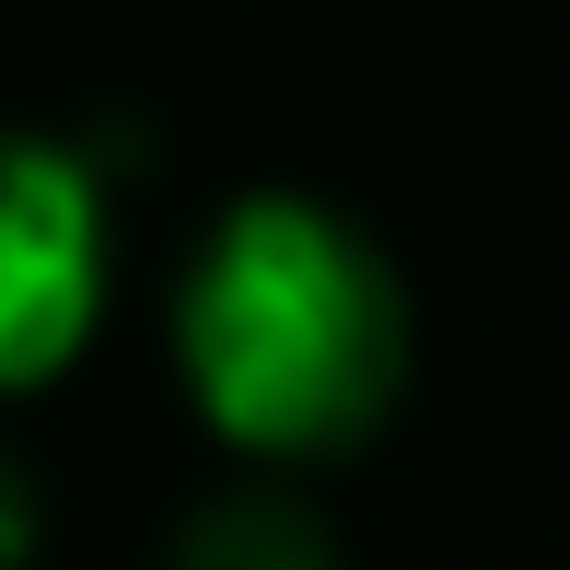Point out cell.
Segmentation results:
<instances>
[{
    "mask_svg": "<svg viewBox=\"0 0 570 570\" xmlns=\"http://www.w3.org/2000/svg\"><path fill=\"white\" fill-rule=\"evenodd\" d=\"M164 570H338V535L279 478H245V489H210V501L175 524Z\"/></svg>",
    "mask_w": 570,
    "mask_h": 570,
    "instance_id": "3957f363",
    "label": "cell"
},
{
    "mask_svg": "<svg viewBox=\"0 0 570 570\" xmlns=\"http://www.w3.org/2000/svg\"><path fill=\"white\" fill-rule=\"evenodd\" d=\"M106 315V187L70 140L0 151V384L36 396Z\"/></svg>",
    "mask_w": 570,
    "mask_h": 570,
    "instance_id": "7a4b0ae2",
    "label": "cell"
},
{
    "mask_svg": "<svg viewBox=\"0 0 570 570\" xmlns=\"http://www.w3.org/2000/svg\"><path fill=\"white\" fill-rule=\"evenodd\" d=\"M175 373L245 465L361 454L407 396V292L350 210L256 187L175 279Z\"/></svg>",
    "mask_w": 570,
    "mask_h": 570,
    "instance_id": "6da1fadb",
    "label": "cell"
}]
</instances>
